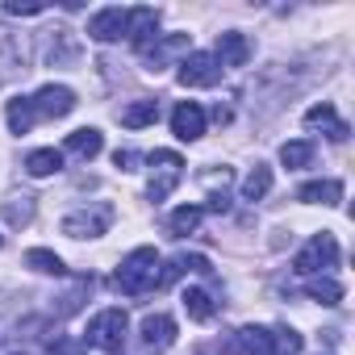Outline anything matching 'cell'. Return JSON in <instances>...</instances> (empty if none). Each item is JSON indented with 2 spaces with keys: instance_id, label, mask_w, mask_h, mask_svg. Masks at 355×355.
<instances>
[{
  "instance_id": "obj_15",
  "label": "cell",
  "mask_w": 355,
  "mask_h": 355,
  "mask_svg": "<svg viewBox=\"0 0 355 355\" xmlns=\"http://www.w3.org/2000/svg\"><path fill=\"white\" fill-rule=\"evenodd\" d=\"M101 146H105V138H101V130H76V134H67V142H63V155H76V159H96L101 155Z\"/></svg>"
},
{
  "instance_id": "obj_5",
  "label": "cell",
  "mask_w": 355,
  "mask_h": 355,
  "mask_svg": "<svg viewBox=\"0 0 355 355\" xmlns=\"http://www.w3.org/2000/svg\"><path fill=\"white\" fill-rule=\"evenodd\" d=\"M218 80H222V67H218L214 55L193 51V55L180 59V84H184V88H214Z\"/></svg>"
},
{
  "instance_id": "obj_24",
  "label": "cell",
  "mask_w": 355,
  "mask_h": 355,
  "mask_svg": "<svg viewBox=\"0 0 355 355\" xmlns=\"http://www.w3.org/2000/svg\"><path fill=\"white\" fill-rule=\"evenodd\" d=\"M305 293H309L313 301H322V305H338V301H343V284H338V280H330V276L309 280V284H305Z\"/></svg>"
},
{
  "instance_id": "obj_17",
  "label": "cell",
  "mask_w": 355,
  "mask_h": 355,
  "mask_svg": "<svg viewBox=\"0 0 355 355\" xmlns=\"http://www.w3.org/2000/svg\"><path fill=\"white\" fill-rule=\"evenodd\" d=\"M297 197L305 205H338L343 201V184L338 180H313V184H301Z\"/></svg>"
},
{
  "instance_id": "obj_10",
  "label": "cell",
  "mask_w": 355,
  "mask_h": 355,
  "mask_svg": "<svg viewBox=\"0 0 355 355\" xmlns=\"http://www.w3.org/2000/svg\"><path fill=\"white\" fill-rule=\"evenodd\" d=\"M76 109V92L63 88V84H46L38 96H34V113L38 117H67Z\"/></svg>"
},
{
  "instance_id": "obj_6",
  "label": "cell",
  "mask_w": 355,
  "mask_h": 355,
  "mask_svg": "<svg viewBox=\"0 0 355 355\" xmlns=\"http://www.w3.org/2000/svg\"><path fill=\"white\" fill-rule=\"evenodd\" d=\"M109 222H113V209L109 205H101V209H84V214H67L63 218V234L67 239H96V234H105L109 230Z\"/></svg>"
},
{
  "instance_id": "obj_9",
  "label": "cell",
  "mask_w": 355,
  "mask_h": 355,
  "mask_svg": "<svg viewBox=\"0 0 355 355\" xmlns=\"http://www.w3.org/2000/svg\"><path fill=\"white\" fill-rule=\"evenodd\" d=\"M171 134L180 138V142H197L205 134V109L197 101H180L171 113Z\"/></svg>"
},
{
  "instance_id": "obj_23",
  "label": "cell",
  "mask_w": 355,
  "mask_h": 355,
  "mask_svg": "<svg viewBox=\"0 0 355 355\" xmlns=\"http://www.w3.org/2000/svg\"><path fill=\"white\" fill-rule=\"evenodd\" d=\"M180 301H184V313H189L193 322H209V318H214V301H209L205 288H189Z\"/></svg>"
},
{
  "instance_id": "obj_30",
  "label": "cell",
  "mask_w": 355,
  "mask_h": 355,
  "mask_svg": "<svg viewBox=\"0 0 355 355\" xmlns=\"http://www.w3.org/2000/svg\"><path fill=\"white\" fill-rule=\"evenodd\" d=\"M51 355H88V347L76 343V338H59V343L51 347Z\"/></svg>"
},
{
  "instance_id": "obj_14",
  "label": "cell",
  "mask_w": 355,
  "mask_h": 355,
  "mask_svg": "<svg viewBox=\"0 0 355 355\" xmlns=\"http://www.w3.org/2000/svg\"><path fill=\"white\" fill-rule=\"evenodd\" d=\"M305 125H309V130H326L330 142H347V121L334 117V105H330V101L313 105V109L305 113Z\"/></svg>"
},
{
  "instance_id": "obj_7",
  "label": "cell",
  "mask_w": 355,
  "mask_h": 355,
  "mask_svg": "<svg viewBox=\"0 0 355 355\" xmlns=\"http://www.w3.org/2000/svg\"><path fill=\"white\" fill-rule=\"evenodd\" d=\"M155 30H159V9H150V5L125 9V38H130L134 51H146L150 38H155Z\"/></svg>"
},
{
  "instance_id": "obj_16",
  "label": "cell",
  "mask_w": 355,
  "mask_h": 355,
  "mask_svg": "<svg viewBox=\"0 0 355 355\" xmlns=\"http://www.w3.org/2000/svg\"><path fill=\"white\" fill-rule=\"evenodd\" d=\"M59 167H63V150H55V146H42V150L26 155V171L34 175V180H46V175H55Z\"/></svg>"
},
{
  "instance_id": "obj_18",
  "label": "cell",
  "mask_w": 355,
  "mask_h": 355,
  "mask_svg": "<svg viewBox=\"0 0 355 355\" xmlns=\"http://www.w3.org/2000/svg\"><path fill=\"white\" fill-rule=\"evenodd\" d=\"M5 117H9V130H13V134H30V130H34V121H38V113H34V101H30V96H13V101H9V109H5Z\"/></svg>"
},
{
  "instance_id": "obj_11",
  "label": "cell",
  "mask_w": 355,
  "mask_h": 355,
  "mask_svg": "<svg viewBox=\"0 0 355 355\" xmlns=\"http://www.w3.org/2000/svg\"><path fill=\"white\" fill-rule=\"evenodd\" d=\"M175 343V318L167 313H146L142 318V347L146 351H167Z\"/></svg>"
},
{
  "instance_id": "obj_32",
  "label": "cell",
  "mask_w": 355,
  "mask_h": 355,
  "mask_svg": "<svg viewBox=\"0 0 355 355\" xmlns=\"http://www.w3.org/2000/svg\"><path fill=\"white\" fill-rule=\"evenodd\" d=\"M209 209H214V214H226V209H230V197H226V193H214V197H209Z\"/></svg>"
},
{
  "instance_id": "obj_28",
  "label": "cell",
  "mask_w": 355,
  "mask_h": 355,
  "mask_svg": "<svg viewBox=\"0 0 355 355\" xmlns=\"http://www.w3.org/2000/svg\"><path fill=\"white\" fill-rule=\"evenodd\" d=\"M5 13L9 17H38V13H46V0H9Z\"/></svg>"
},
{
  "instance_id": "obj_27",
  "label": "cell",
  "mask_w": 355,
  "mask_h": 355,
  "mask_svg": "<svg viewBox=\"0 0 355 355\" xmlns=\"http://www.w3.org/2000/svg\"><path fill=\"white\" fill-rule=\"evenodd\" d=\"M309 159H313V142H284L280 146V163L284 167H309Z\"/></svg>"
},
{
  "instance_id": "obj_20",
  "label": "cell",
  "mask_w": 355,
  "mask_h": 355,
  "mask_svg": "<svg viewBox=\"0 0 355 355\" xmlns=\"http://www.w3.org/2000/svg\"><path fill=\"white\" fill-rule=\"evenodd\" d=\"M155 117H159V101H150V96H142V101H134V105L121 109V125H125V130H142V125H150Z\"/></svg>"
},
{
  "instance_id": "obj_2",
  "label": "cell",
  "mask_w": 355,
  "mask_h": 355,
  "mask_svg": "<svg viewBox=\"0 0 355 355\" xmlns=\"http://www.w3.org/2000/svg\"><path fill=\"white\" fill-rule=\"evenodd\" d=\"M125 309H101L88 330H84V347H96V351H109V355H121L125 351Z\"/></svg>"
},
{
  "instance_id": "obj_21",
  "label": "cell",
  "mask_w": 355,
  "mask_h": 355,
  "mask_svg": "<svg viewBox=\"0 0 355 355\" xmlns=\"http://www.w3.org/2000/svg\"><path fill=\"white\" fill-rule=\"evenodd\" d=\"M268 193H272V167L255 163V171L243 180V201H263Z\"/></svg>"
},
{
  "instance_id": "obj_22",
  "label": "cell",
  "mask_w": 355,
  "mask_h": 355,
  "mask_svg": "<svg viewBox=\"0 0 355 355\" xmlns=\"http://www.w3.org/2000/svg\"><path fill=\"white\" fill-rule=\"evenodd\" d=\"M26 268H34V272H42V276H63V272H67V268H63V259H59L55 251H46V247L26 251Z\"/></svg>"
},
{
  "instance_id": "obj_29",
  "label": "cell",
  "mask_w": 355,
  "mask_h": 355,
  "mask_svg": "<svg viewBox=\"0 0 355 355\" xmlns=\"http://www.w3.org/2000/svg\"><path fill=\"white\" fill-rule=\"evenodd\" d=\"M276 338V351H284V355H297L301 351V334L297 330H280V334H272Z\"/></svg>"
},
{
  "instance_id": "obj_33",
  "label": "cell",
  "mask_w": 355,
  "mask_h": 355,
  "mask_svg": "<svg viewBox=\"0 0 355 355\" xmlns=\"http://www.w3.org/2000/svg\"><path fill=\"white\" fill-rule=\"evenodd\" d=\"M0 247H5V234H0Z\"/></svg>"
},
{
  "instance_id": "obj_13",
  "label": "cell",
  "mask_w": 355,
  "mask_h": 355,
  "mask_svg": "<svg viewBox=\"0 0 355 355\" xmlns=\"http://www.w3.org/2000/svg\"><path fill=\"white\" fill-rule=\"evenodd\" d=\"M218 67H247V59H251V42H247V34H218Z\"/></svg>"
},
{
  "instance_id": "obj_8",
  "label": "cell",
  "mask_w": 355,
  "mask_h": 355,
  "mask_svg": "<svg viewBox=\"0 0 355 355\" xmlns=\"http://www.w3.org/2000/svg\"><path fill=\"white\" fill-rule=\"evenodd\" d=\"M193 46V34H163L159 42H150L142 55H146V71H163L175 55H189Z\"/></svg>"
},
{
  "instance_id": "obj_3",
  "label": "cell",
  "mask_w": 355,
  "mask_h": 355,
  "mask_svg": "<svg viewBox=\"0 0 355 355\" xmlns=\"http://www.w3.org/2000/svg\"><path fill=\"white\" fill-rule=\"evenodd\" d=\"M150 167H155V175H150L146 197H150V201H163L175 184H180V175H184V159L175 155V150H155V155H150Z\"/></svg>"
},
{
  "instance_id": "obj_26",
  "label": "cell",
  "mask_w": 355,
  "mask_h": 355,
  "mask_svg": "<svg viewBox=\"0 0 355 355\" xmlns=\"http://www.w3.org/2000/svg\"><path fill=\"white\" fill-rule=\"evenodd\" d=\"M197 226H201V209H197V205H180V209L171 214V234H175V239L193 234Z\"/></svg>"
},
{
  "instance_id": "obj_19",
  "label": "cell",
  "mask_w": 355,
  "mask_h": 355,
  "mask_svg": "<svg viewBox=\"0 0 355 355\" xmlns=\"http://www.w3.org/2000/svg\"><path fill=\"white\" fill-rule=\"evenodd\" d=\"M239 347H243L247 355H276V338H272V330H263V326H243V330H239Z\"/></svg>"
},
{
  "instance_id": "obj_25",
  "label": "cell",
  "mask_w": 355,
  "mask_h": 355,
  "mask_svg": "<svg viewBox=\"0 0 355 355\" xmlns=\"http://www.w3.org/2000/svg\"><path fill=\"white\" fill-rule=\"evenodd\" d=\"M5 222L9 226H30L34 222V197H9L5 201Z\"/></svg>"
},
{
  "instance_id": "obj_12",
  "label": "cell",
  "mask_w": 355,
  "mask_h": 355,
  "mask_svg": "<svg viewBox=\"0 0 355 355\" xmlns=\"http://www.w3.org/2000/svg\"><path fill=\"white\" fill-rule=\"evenodd\" d=\"M125 34V9H101V13H92V21H88V38H96V42H117Z\"/></svg>"
},
{
  "instance_id": "obj_31",
  "label": "cell",
  "mask_w": 355,
  "mask_h": 355,
  "mask_svg": "<svg viewBox=\"0 0 355 355\" xmlns=\"http://www.w3.org/2000/svg\"><path fill=\"white\" fill-rule=\"evenodd\" d=\"M113 163H117L121 171H134V167H138V150H130V146H125V150H117V155H113Z\"/></svg>"
},
{
  "instance_id": "obj_4",
  "label": "cell",
  "mask_w": 355,
  "mask_h": 355,
  "mask_svg": "<svg viewBox=\"0 0 355 355\" xmlns=\"http://www.w3.org/2000/svg\"><path fill=\"white\" fill-rule=\"evenodd\" d=\"M338 263V243H334V234H313L309 243H305V251L293 259V268L301 272V276H318L322 268H334Z\"/></svg>"
},
{
  "instance_id": "obj_1",
  "label": "cell",
  "mask_w": 355,
  "mask_h": 355,
  "mask_svg": "<svg viewBox=\"0 0 355 355\" xmlns=\"http://www.w3.org/2000/svg\"><path fill=\"white\" fill-rule=\"evenodd\" d=\"M113 288L125 297H142L150 288H159V255L155 247H138L121 259V268L113 272Z\"/></svg>"
},
{
  "instance_id": "obj_34",
  "label": "cell",
  "mask_w": 355,
  "mask_h": 355,
  "mask_svg": "<svg viewBox=\"0 0 355 355\" xmlns=\"http://www.w3.org/2000/svg\"><path fill=\"white\" fill-rule=\"evenodd\" d=\"M13 355H26V351H13Z\"/></svg>"
}]
</instances>
